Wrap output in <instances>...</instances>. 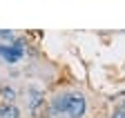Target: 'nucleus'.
<instances>
[{
    "label": "nucleus",
    "mask_w": 125,
    "mask_h": 118,
    "mask_svg": "<svg viewBox=\"0 0 125 118\" xmlns=\"http://www.w3.org/2000/svg\"><path fill=\"white\" fill-rule=\"evenodd\" d=\"M85 98L81 94H69V100H67V116L69 118H83L85 114Z\"/></svg>",
    "instance_id": "1"
},
{
    "label": "nucleus",
    "mask_w": 125,
    "mask_h": 118,
    "mask_svg": "<svg viewBox=\"0 0 125 118\" xmlns=\"http://www.w3.org/2000/svg\"><path fill=\"white\" fill-rule=\"evenodd\" d=\"M22 56H25V49H18L13 45H0V58H5V63H9V65L20 63Z\"/></svg>",
    "instance_id": "2"
},
{
    "label": "nucleus",
    "mask_w": 125,
    "mask_h": 118,
    "mask_svg": "<svg viewBox=\"0 0 125 118\" xmlns=\"http://www.w3.org/2000/svg\"><path fill=\"white\" fill-rule=\"evenodd\" d=\"M67 100H69V94H58L56 98H52V109L56 114H67Z\"/></svg>",
    "instance_id": "3"
},
{
    "label": "nucleus",
    "mask_w": 125,
    "mask_h": 118,
    "mask_svg": "<svg viewBox=\"0 0 125 118\" xmlns=\"http://www.w3.org/2000/svg\"><path fill=\"white\" fill-rule=\"evenodd\" d=\"M0 118H20V109L13 102H2L0 105Z\"/></svg>",
    "instance_id": "4"
},
{
    "label": "nucleus",
    "mask_w": 125,
    "mask_h": 118,
    "mask_svg": "<svg viewBox=\"0 0 125 118\" xmlns=\"http://www.w3.org/2000/svg\"><path fill=\"white\" fill-rule=\"evenodd\" d=\"M40 102H42V96H40V91L34 89V91H31V96H29V107L36 111V109L40 107Z\"/></svg>",
    "instance_id": "5"
},
{
    "label": "nucleus",
    "mask_w": 125,
    "mask_h": 118,
    "mask_svg": "<svg viewBox=\"0 0 125 118\" xmlns=\"http://www.w3.org/2000/svg\"><path fill=\"white\" fill-rule=\"evenodd\" d=\"M16 38V34L11 31V29H0V40H7V42H11Z\"/></svg>",
    "instance_id": "6"
},
{
    "label": "nucleus",
    "mask_w": 125,
    "mask_h": 118,
    "mask_svg": "<svg viewBox=\"0 0 125 118\" xmlns=\"http://www.w3.org/2000/svg\"><path fill=\"white\" fill-rule=\"evenodd\" d=\"M2 98H7V102H13V98H16V91L11 89V87H2Z\"/></svg>",
    "instance_id": "7"
},
{
    "label": "nucleus",
    "mask_w": 125,
    "mask_h": 118,
    "mask_svg": "<svg viewBox=\"0 0 125 118\" xmlns=\"http://www.w3.org/2000/svg\"><path fill=\"white\" fill-rule=\"evenodd\" d=\"M112 118H125V114H123V111H121V109H116V111H114V114H112Z\"/></svg>",
    "instance_id": "8"
},
{
    "label": "nucleus",
    "mask_w": 125,
    "mask_h": 118,
    "mask_svg": "<svg viewBox=\"0 0 125 118\" xmlns=\"http://www.w3.org/2000/svg\"><path fill=\"white\" fill-rule=\"evenodd\" d=\"M121 111H123V114H125V100H123V105H121Z\"/></svg>",
    "instance_id": "9"
},
{
    "label": "nucleus",
    "mask_w": 125,
    "mask_h": 118,
    "mask_svg": "<svg viewBox=\"0 0 125 118\" xmlns=\"http://www.w3.org/2000/svg\"><path fill=\"white\" fill-rule=\"evenodd\" d=\"M0 94H2V87H0Z\"/></svg>",
    "instance_id": "10"
}]
</instances>
